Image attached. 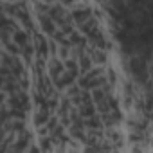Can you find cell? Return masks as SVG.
Segmentation results:
<instances>
[{
    "instance_id": "1",
    "label": "cell",
    "mask_w": 153,
    "mask_h": 153,
    "mask_svg": "<svg viewBox=\"0 0 153 153\" xmlns=\"http://www.w3.org/2000/svg\"><path fill=\"white\" fill-rule=\"evenodd\" d=\"M49 78L51 79H61V76L67 72L65 68V61L63 59H58V56H54L51 61H49Z\"/></svg>"
},
{
    "instance_id": "2",
    "label": "cell",
    "mask_w": 153,
    "mask_h": 153,
    "mask_svg": "<svg viewBox=\"0 0 153 153\" xmlns=\"http://www.w3.org/2000/svg\"><path fill=\"white\" fill-rule=\"evenodd\" d=\"M88 56H90L94 65H105L106 63V51L105 49H92L88 52Z\"/></svg>"
}]
</instances>
